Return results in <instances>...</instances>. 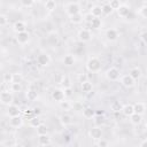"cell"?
I'll use <instances>...</instances> for the list:
<instances>
[{
  "mask_svg": "<svg viewBox=\"0 0 147 147\" xmlns=\"http://www.w3.org/2000/svg\"><path fill=\"white\" fill-rule=\"evenodd\" d=\"M86 69L90 72H99L101 70V60L95 56L90 57L86 62Z\"/></svg>",
  "mask_w": 147,
  "mask_h": 147,
  "instance_id": "cell-1",
  "label": "cell"
},
{
  "mask_svg": "<svg viewBox=\"0 0 147 147\" xmlns=\"http://www.w3.org/2000/svg\"><path fill=\"white\" fill-rule=\"evenodd\" d=\"M14 101V94L11 91H1L0 92V102L2 105L9 106Z\"/></svg>",
  "mask_w": 147,
  "mask_h": 147,
  "instance_id": "cell-2",
  "label": "cell"
},
{
  "mask_svg": "<svg viewBox=\"0 0 147 147\" xmlns=\"http://www.w3.org/2000/svg\"><path fill=\"white\" fill-rule=\"evenodd\" d=\"M65 13L69 16L80 13V5L78 2H70V3H68L65 6Z\"/></svg>",
  "mask_w": 147,
  "mask_h": 147,
  "instance_id": "cell-3",
  "label": "cell"
},
{
  "mask_svg": "<svg viewBox=\"0 0 147 147\" xmlns=\"http://www.w3.org/2000/svg\"><path fill=\"white\" fill-rule=\"evenodd\" d=\"M119 70L117 69V68H115V67H111V68H109L107 71H106V78L108 79V80H110V82H115V80H117L118 78H119Z\"/></svg>",
  "mask_w": 147,
  "mask_h": 147,
  "instance_id": "cell-4",
  "label": "cell"
},
{
  "mask_svg": "<svg viewBox=\"0 0 147 147\" xmlns=\"http://www.w3.org/2000/svg\"><path fill=\"white\" fill-rule=\"evenodd\" d=\"M37 63L40 67H48L51 63V56L47 53H41L37 56Z\"/></svg>",
  "mask_w": 147,
  "mask_h": 147,
  "instance_id": "cell-5",
  "label": "cell"
},
{
  "mask_svg": "<svg viewBox=\"0 0 147 147\" xmlns=\"http://www.w3.org/2000/svg\"><path fill=\"white\" fill-rule=\"evenodd\" d=\"M88 134L93 140H98V139H101L103 137V131L100 126H93L92 129H90Z\"/></svg>",
  "mask_w": 147,
  "mask_h": 147,
  "instance_id": "cell-6",
  "label": "cell"
},
{
  "mask_svg": "<svg viewBox=\"0 0 147 147\" xmlns=\"http://www.w3.org/2000/svg\"><path fill=\"white\" fill-rule=\"evenodd\" d=\"M77 37H78V40L79 41H82V42H88L91 40V38H92V34H91L90 30L82 29V30L78 31V36Z\"/></svg>",
  "mask_w": 147,
  "mask_h": 147,
  "instance_id": "cell-7",
  "label": "cell"
},
{
  "mask_svg": "<svg viewBox=\"0 0 147 147\" xmlns=\"http://www.w3.org/2000/svg\"><path fill=\"white\" fill-rule=\"evenodd\" d=\"M23 124V117L17 115V116H11L9 118V126L14 127V129H17V127H21Z\"/></svg>",
  "mask_w": 147,
  "mask_h": 147,
  "instance_id": "cell-8",
  "label": "cell"
},
{
  "mask_svg": "<svg viewBox=\"0 0 147 147\" xmlns=\"http://www.w3.org/2000/svg\"><path fill=\"white\" fill-rule=\"evenodd\" d=\"M29 39H30V34H29L28 31L18 32L17 36H16V40H17V42H18L20 45H25V44H28Z\"/></svg>",
  "mask_w": 147,
  "mask_h": 147,
  "instance_id": "cell-9",
  "label": "cell"
},
{
  "mask_svg": "<svg viewBox=\"0 0 147 147\" xmlns=\"http://www.w3.org/2000/svg\"><path fill=\"white\" fill-rule=\"evenodd\" d=\"M134 79L130 76V75H123L122 77H121V83H122V85L124 86V87H127V88H130V87H132L133 85H134Z\"/></svg>",
  "mask_w": 147,
  "mask_h": 147,
  "instance_id": "cell-10",
  "label": "cell"
},
{
  "mask_svg": "<svg viewBox=\"0 0 147 147\" xmlns=\"http://www.w3.org/2000/svg\"><path fill=\"white\" fill-rule=\"evenodd\" d=\"M116 11H117V15L119 17H123V18H126L130 15V8L126 5H121Z\"/></svg>",
  "mask_w": 147,
  "mask_h": 147,
  "instance_id": "cell-11",
  "label": "cell"
},
{
  "mask_svg": "<svg viewBox=\"0 0 147 147\" xmlns=\"http://www.w3.org/2000/svg\"><path fill=\"white\" fill-rule=\"evenodd\" d=\"M106 38L109 41H115L118 38V31L116 29H108L106 31Z\"/></svg>",
  "mask_w": 147,
  "mask_h": 147,
  "instance_id": "cell-12",
  "label": "cell"
},
{
  "mask_svg": "<svg viewBox=\"0 0 147 147\" xmlns=\"http://www.w3.org/2000/svg\"><path fill=\"white\" fill-rule=\"evenodd\" d=\"M51 142H52V140H51V137L48 136V133L38 136V144L40 146H48V145H51Z\"/></svg>",
  "mask_w": 147,
  "mask_h": 147,
  "instance_id": "cell-13",
  "label": "cell"
},
{
  "mask_svg": "<svg viewBox=\"0 0 147 147\" xmlns=\"http://www.w3.org/2000/svg\"><path fill=\"white\" fill-rule=\"evenodd\" d=\"M13 30L18 33V32H23V31H26V24L23 22V21H16L13 25Z\"/></svg>",
  "mask_w": 147,
  "mask_h": 147,
  "instance_id": "cell-14",
  "label": "cell"
},
{
  "mask_svg": "<svg viewBox=\"0 0 147 147\" xmlns=\"http://www.w3.org/2000/svg\"><path fill=\"white\" fill-rule=\"evenodd\" d=\"M59 34L57 33H55V32H49L48 34H47V42L49 44V45H52V46H55V45H57L59 44Z\"/></svg>",
  "mask_w": 147,
  "mask_h": 147,
  "instance_id": "cell-15",
  "label": "cell"
},
{
  "mask_svg": "<svg viewBox=\"0 0 147 147\" xmlns=\"http://www.w3.org/2000/svg\"><path fill=\"white\" fill-rule=\"evenodd\" d=\"M52 99L60 102L61 100L64 99V93H63V90L61 88H55L53 92H52Z\"/></svg>",
  "mask_w": 147,
  "mask_h": 147,
  "instance_id": "cell-16",
  "label": "cell"
},
{
  "mask_svg": "<svg viewBox=\"0 0 147 147\" xmlns=\"http://www.w3.org/2000/svg\"><path fill=\"white\" fill-rule=\"evenodd\" d=\"M21 114V110H20V108L16 106V105H9L8 106V109H7V115L9 116V117H11V116H17V115H20Z\"/></svg>",
  "mask_w": 147,
  "mask_h": 147,
  "instance_id": "cell-17",
  "label": "cell"
},
{
  "mask_svg": "<svg viewBox=\"0 0 147 147\" xmlns=\"http://www.w3.org/2000/svg\"><path fill=\"white\" fill-rule=\"evenodd\" d=\"M129 118H130L131 124H133V125H136V126H138V125L142 122V115H139V114H137V113H133L132 115H130Z\"/></svg>",
  "mask_w": 147,
  "mask_h": 147,
  "instance_id": "cell-18",
  "label": "cell"
},
{
  "mask_svg": "<svg viewBox=\"0 0 147 147\" xmlns=\"http://www.w3.org/2000/svg\"><path fill=\"white\" fill-rule=\"evenodd\" d=\"M60 123L63 125V126H68L72 123V116L69 115V114H62L60 116Z\"/></svg>",
  "mask_w": 147,
  "mask_h": 147,
  "instance_id": "cell-19",
  "label": "cell"
},
{
  "mask_svg": "<svg viewBox=\"0 0 147 147\" xmlns=\"http://www.w3.org/2000/svg\"><path fill=\"white\" fill-rule=\"evenodd\" d=\"M146 110V105L144 102H137L133 105V111L139 114V115H144Z\"/></svg>",
  "mask_w": 147,
  "mask_h": 147,
  "instance_id": "cell-20",
  "label": "cell"
},
{
  "mask_svg": "<svg viewBox=\"0 0 147 147\" xmlns=\"http://www.w3.org/2000/svg\"><path fill=\"white\" fill-rule=\"evenodd\" d=\"M134 80H138V79H140V77H141V69L140 68H138V67H133V68H131L130 69V74H129Z\"/></svg>",
  "mask_w": 147,
  "mask_h": 147,
  "instance_id": "cell-21",
  "label": "cell"
},
{
  "mask_svg": "<svg viewBox=\"0 0 147 147\" xmlns=\"http://www.w3.org/2000/svg\"><path fill=\"white\" fill-rule=\"evenodd\" d=\"M121 111H122V114L124 115V116H126V117H129L130 115H132L134 111H133V105H131V103H127V105H124V106H122V109H121Z\"/></svg>",
  "mask_w": 147,
  "mask_h": 147,
  "instance_id": "cell-22",
  "label": "cell"
},
{
  "mask_svg": "<svg viewBox=\"0 0 147 147\" xmlns=\"http://www.w3.org/2000/svg\"><path fill=\"white\" fill-rule=\"evenodd\" d=\"M69 20L72 24H80L83 21H84V16L82 13H78V14H75V15H71L69 16Z\"/></svg>",
  "mask_w": 147,
  "mask_h": 147,
  "instance_id": "cell-23",
  "label": "cell"
},
{
  "mask_svg": "<svg viewBox=\"0 0 147 147\" xmlns=\"http://www.w3.org/2000/svg\"><path fill=\"white\" fill-rule=\"evenodd\" d=\"M26 99L29 100V101H34L37 98H38V92H37V90H34L33 87H30L28 91H26Z\"/></svg>",
  "mask_w": 147,
  "mask_h": 147,
  "instance_id": "cell-24",
  "label": "cell"
},
{
  "mask_svg": "<svg viewBox=\"0 0 147 147\" xmlns=\"http://www.w3.org/2000/svg\"><path fill=\"white\" fill-rule=\"evenodd\" d=\"M75 62H76V59H75V56H74L72 54H67V55H64V57H63V63H64V65L71 67V65L75 64Z\"/></svg>",
  "mask_w": 147,
  "mask_h": 147,
  "instance_id": "cell-25",
  "label": "cell"
},
{
  "mask_svg": "<svg viewBox=\"0 0 147 147\" xmlns=\"http://www.w3.org/2000/svg\"><path fill=\"white\" fill-rule=\"evenodd\" d=\"M80 87H82V91H83V92L90 93V92H92V90H93V84H92L91 82H88V80H84V82L80 83Z\"/></svg>",
  "mask_w": 147,
  "mask_h": 147,
  "instance_id": "cell-26",
  "label": "cell"
},
{
  "mask_svg": "<svg viewBox=\"0 0 147 147\" xmlns=\"http://www.w3.org/2000/svg\"><path fill=\"white\" fill-rule=\"evenodd\" d=\"M59 106H60V108L63 109V110H70V109L72 108L71 102H70L69 100H65V98L59 102Z\"/></svg>",
  "mask_w": 147,
  "mask_h": 147,
  "instance_id": "cell-27",
  "label": "cell"
},
{
  "mask_svg": "<svg viewBox=\"0 0 147 147\" xmlns=\"http://www.w3.org/2000/svg\"><path fill=\"white\" fill-rule=\"evenodd\" d=\"M94 115H95V110L92 109L91 107H86L83 109V116L85 118H92V117H94Z\"/></svg>",
  "mask_w": 147,
  "mask_h": 147,
  "instance_id": "cell-28",
  "label": "cell"
},
{
  "mask_svg": "<svg viewBox=\"0 0 147 147\" xmlns=\"http://www.w3.org/2000/svg\"><path fill=\"white\" fill-rule=\"evenodd\" d=\"M39 124H41V119H40V117L39 116H33V117H31L30 119H29V125L31 126V127H37Z\"/></svg>",
  "mask_w": 147,
  "mask_h": 147,
  "instance_id": "cell-29",
  "label": "cell"
},
{
  "mask_svg": "<svg viewBox=\"0 0 147 147\" xmlns=\"http://www.w3.org/2000/svg\"><path fill=\"white\" fill-rule=\"evenodd\" d=\"M56 1L55 0H46L45 2V8L48 10V11H53L56 9Z\"/></svg>",
  "mask_w": 147,
  "mask_h": 147,
  "instance_id": "cell-30",
  "label": "cell"
},
{
  "mask_svg": "<svg viewBox=\"0 0 147 147\" xmlns=\"http://www.w3.org/2000/svg\"><path fill=\"white\" fill-rule=\"evenodd\" d=\"M90 25H91L93 29H100V28L102 26V21H101V18H99V17H93V20L91 21Z\"/></svg>",
  "mask_w": 147,
  "mask_h": 147,
  "instance_id": "cell-31",
  "label": "cell"
},
{
  "mask_svg": "<svg viewBox=\"0 0 147 147\" xmlns=\"http://www.w3.org/2000/svg\"><path fill=\"white\" fill-rule=\"evenodd\" d=\"M94 17H101L102 15V11H101V7L100 6H93L91 8V11H90Z\"/></svg>",
  "mask_w": 147,
  "mask_h": 147,
  "instance_id": "cell-32",
  "label": "cell"
},
{
  "mask_svg": "<svg viewBox=\"0 0 147 147\" xmlns=\"http://www.w3.org/2000/svg\"><path fill=\"white\" fill-rule=\"evenodd\" d=\"M101 11H102V15L108 16V15H110L114 10L111 9V7H110L108 3H105V5H102V6H101Z\"/></svg>",
  "mask_w": 147,
  "mask_h": 147,
  "instance_id": "cell-33",
  "label": "cell"
},
{
  "mask_svg": "<svg viewBox=\"0 0 147 147\" xmlns=\"http://www.w3.org/2000/svg\"><path fill=\"white\" fill-rule=\"evenodd\" d=\"M61 85L63 86V87H70L71 86V80H70V77L69 76H67V75H64V76H62V78H61Z\"/></svg>",
  "mask_w": 147,
  "mask_h": 147,
  "instance_id": "cell-34",
  "label": "cell"
},
{
  "mask_svg": "<svg viewBox=\"0 0 147 147\" xmlns=\"http://www.w3.org/2000/svg\"><path fill=\"white\" fill-rule=\"evenodd\" d=\"M36 130H37V133H38V136L39 134H46V133H48V129H47V126L45 125V124H39L37 127H36Z\"/></svg>",
  "mask_w": 147,
  "mask_h": 147,
  "instance_id": "cell-35",
  "label": "cell"
},
{
  "mask_svg": "<svg viewBox=\"0 0 147 147\" xmlns=\"http://www.w3.org/2000/svg\"><path fill=\"white\" fill-rule=\"evenodd\" d=\"M10 91L11 92H21L22 91V85H21V83H15V82H13V83H10Z\"/></svg>",
  "mask_w": 147,
  "mask_h": 147,
  "instance_id": "cell-36",
  "label": "cell"
},
{
  "mask_svg": "<svg viewBox=\"0 0 147 147\" xmlns=\"http://www.w3.org/2000/svg\"><path fill=\"white\" fill-rule=\"evenodd\" d=\"M110 109H111L114 113H119L121 109H122V105H121L118 101H114V102L110 105Z\"/></svg>",
  "mask_w": 147,
  "mask_h": 147,
  "instance_id": "cell-37",
  "label": "cell"
},
{
  "mask_svg": "<svg viewBox=\"0 0 147 147\" xmlns=\"http://www.w3.org/2000/svg\"><path fill=\"white\" fill-rule=\"evenodd\" d=\"M108 5L111 7L113 10H117L118 7L122 5V2H121V0H110V1L108 2Z\"/></svg>",
  "mask_w": 147,
  "mask_h": 147,
  "instance_id": "cell-38",
  "label": "cell"
},
{
  "mask_svg": "<svg viewBox=\"0 0 147 147\" xmlns=\"http://www.w3.org/2000/svg\"><path fill=\"white\" fill-rule=\"evenodd\" d=\"M138 15L141 16L142 18H146V17H147V6H146V5H142V6L138 9Z\"/></svg>",
  "mask_w": 147,
  "mask_h": 147,
  "instance_id": "cell-39",
  "label": "cell"
},
{
  "mask_svg": "<svg viewBox=\"0 0 147 147\" xmlns=\"http://www.w3.org/2000/svg\"><path fill=\"white\" fill-rule=\"evenodd\" d=\"M63 93H64V98H71L74 95V91H72L71 86L70 87H64L63 88Z\"/></svg>",
  "mask_w": 147,
  "mask_h": 147,
  "instance_id": "cell-40",
  "label": "cell"
},
{
  "mask_svg": "<svg viewBox=\"0 0 147 147\" xmlns=\"http://www.w3.org/2000/svg\"><path fill=\"white\" fill-rule=\"evenodd\" d=\"M22 80H23V76L21 74H13V82L22 83Z\"/></svg>",
  "mask_w": 147,
  "mask_h": 147,
  "instance_id": "cell-41",
  "label": "cell"
},
{
  "mask_svg": "<svg viewBox=\"0 0 147 147\" xmlns=\"http://www.w3.org/2000/svg\"><path fill=\"white\" fill-rule=\"evenodd\" d=\"M95 145H96V146H99V147H106V146H108V145H109V142H108L107 140H103V139L101 138V139H98V140H96Z\"/></svg>",
  "mask_w": 147,
  "mask_h": 147,
  "instance_id": "cell-42",
  "label": "cell"
},
{
  "mask_svg": "<svg viewBox=\"0 0 147 147\" xmlns=\"http://www.w3.org/2000/svg\"><path fill=\"white\" fill-rule=\"evenodd\" d=\"M34 3V0H21V5L23 7H32Z\"/></svg>",
  "mask_w": 147,
  "mask_h": 147,
  "instance_id": "cell-43",
  "label": "cell"
},
{
  "mask_svg": "<svg viewBox=\"0 0 147 147\" xmlns=\"http://www.w3.org/2000/svg\"><path fill=\"white\" fill-rule=\"evenodd\" d=\"M3 80H5V83H7V84L13 83V74H6V75L3 76Z\"/></svg>",
  "mask_w": 147,
  "mask_h": 147,
  "instance_id": "cell-44",
  "label": "cell"
},
{
  "mask_svg": "<svg viewBox=\"0 0 147 147\" xmlns=\"http://www.w3.org/2000/svg\"><path fill=\"white\" fill-rule=\"evenodd\" d=\"M7 23H8V18H7V16H6V15L0 14V26L6 25Z\"/></svg>",
  "mask_w": 147,
  "mask_h": 147,
  "instance_id": "cell-45",
  "label": "cell"
},
{
  "mask_svg": "<svg viewBox=\"0 0 147 147\" xmlns=\"http://www.w3.org/2000/svg\"><path fill=\"white\" fill-rule=\"evenodd\" d=\"M93 17H94V16H93L91 13H87V14H85V15H84V21H85L86 23H88V24H90V23H91V21L93 20Z\"/></svg>",
  "mask_w": 147,
  "mask_h": 147,
  "instance_id": "cell-46",
  "label": "cell"
},
{
  "mask_svg": "<svg viewBox=\"0 0 147 147\" xmlns=\"http://www.w3.org/2000/svg\"><path fill=\"white\" fill-rule=\"evenodd\" d=\"M32 111H33V115H34V116H39V115L41 114V109H40L39 107H34V108L32 109Z\"/></svg>",
  "mask_w": 147,
  "mask_h": 147,
  "instance_id": "cell-47",
  "label": "cell"
},
{
  "mask_svg": "<svg viewBox=\"0 0 147 147\" xmlns=\"http://www.w3.org/2000/svg\"><path fill=\"white\" fill-rule=\"evenodd\" d=\"M24 116H25V117H28V116H29V119H30L31 117H33L34 115H33L32 109H28V111H24Z\"/></svg>",
  "mask_w": 147,
  "mask_h": 147,
  "instance_id": "cell-48",
  "label": "cell"
},
{
  "mask_svg": "<svg viewBox=\"0 0 147 147\" xmlns=\"http://www.w3.org/2000/svg\"><path fill=\"white\" fill-rule=\"evenodd\" d=\"M140 40L144 42V44H146V31L144 30L142 32H141V34H140Z\"/></svg>",
  "mask_w": 147,
  "mask_h": 147,
  "instance_id": "cell-49",
  "label": "cell"
},
{
  "mask_svg": "<svg viewBox=\"0 0 147 147\" xmlns=\"http://www.w3.org/2000/svg\"><path fill=\"white\" fill-rule=\"evenodd\" d=\"M84 80H87L86 75H80V76H79V82L82 83V82H84Z\"/></svg>",
  "mask_w": 147,
  "mask_h": 147,
  "instance_id": "cell-50",
  "label": "cell"
},
{
  "mask_svg": "<svg viewBox=\"0 0 147 147\" xmlns=\"http://www.w3.org/2000/svg\"><path fill=\"white\" fill-rule=\"evenodd\" d=\"M95 115H96V116H101V115H103V111H102V110H96V111H95Z\"/></svg>",
  "mask_w": 147,
  "mask_h": 147,
  "instance_id": "cell-51",
  "label": "cell"
},
{
  "mask_svg": "<svg viewBox=\"0 0 147 147\" xmlns=\"http://www.w3.org/2000/svg\"><path fill=\"white\" fill-rule=\"evenodd\" d=\"M146 141H147V140H146V139H144V140L140 142V145H139V146H140V147H144V146L146 145Z\"/></svg>",
  "mask_w": 147,
  "mask_h": 147,
  "instance_id": "cell-52",
  "label": "cell"
},
{
  "mask_svg": "<svg viewBox=\"0 0 147 147\" xmlns=\"http://www.w3.org/2000/svg\"><path fill=\"white\" fill-rule=\"evenodd\" d=\"M36 1H38V2H39V1H41V0H34V2H36Z\"/></svg>",
  "mask_w": 147,
  "mask_h": 147,
  "instance_id": "cell-53",
  "label": "cell"
},
{
  "mask_svg": "<svg viewBox=\"0 0 147 147\" xmlns=\"http://www.w3.org/2000/svg\"><path fill=\"white\" fill-rule=\"evenodd\" d=\"M0 92H1V88H0Z\"/></svg>",
  "mask_w": 147,
  "mask_h": 147,
  "instance_id": "cell-54",
  "label": "cell"
}]
</instances>
